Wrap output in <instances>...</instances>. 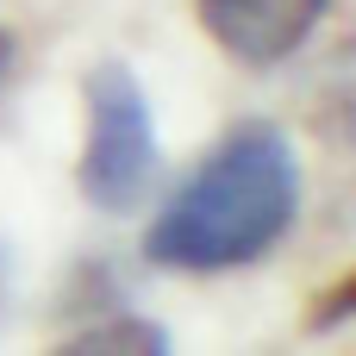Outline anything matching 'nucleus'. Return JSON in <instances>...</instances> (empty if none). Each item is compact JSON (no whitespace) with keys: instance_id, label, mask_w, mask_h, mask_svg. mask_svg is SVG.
Returning a JSON list of instances; mask_svg holds the SVG:
<instances>
[{"instance_id":"nucleus-1","label":"nucleus","mask_w":356,"mask_h":356,"mask_svg":"<svg viewBox=\"0 0 356 356\" xmlns=\"http://www.w3.org/2000/svg\"><path fill=\"white\" fill-rule=\"evenodd\" d=\"M294 213H300V156L288 131L269 119H244L163 200V213L144 232V257L181 275L244 269L282 244Z\"/></svg>"},{"instance_id":"nucleus-2","label":"nucleus","mask_w":356,"mask_h":356,"mask_svg":"<svg viewBox=\"0 0 356 356\" xmlns=\"http://www.w3.org/2000/svg\"><path fill=\"white\" fill-rule=\"evenodd\" d=\"M81 100H88V138H81L75 188L106 219L138 213L150 181H156V119H150V100H144V88H138V75L125 63L88 69Z\"/></svg>"},{"instance_id":"nucleus-3","label":"nucleus","mask_w":356,"mask_h":356,"mask_svg":"<svg viewBox=\"0 0 356 356\" xmlns=\"http://www.w3.org/2000/svg\"><path fill=\"white\" fill-rule=\"evenodd\" d=\"M332 0H194L200 25L213 31V44L250 69L288 63L325 19Z\"/></svg>"},{"instance_id":"nucleus-4","label":"nucleus","mask_w":356,"mask_h":356,"mask_svg":"<svg viewBox=\"0 0 356 356\" xmlns=\"http://www.w3.org/2000/svg\"><path fill=\"white\" fill-rule=\"evenodd\" d=\"M50 356H169V332L156 319H138V313H113L88 332H75L69 344H56Z\"/></svg>"},{"instance_id":"nucleus-5","label":"nucleus","mask_w":356,"mask_h":356,"mask_svg":"<svg viewBox=\"0 0 356 356\" xmlns=\"http://www.w3.org/2000/svg\"><path fill=\"white\" fill-rule=\"evenodd\" d=\"M350 300H356V282H338V288L307 313V325H313V332H338V325H344V313H350Z\"/></svg>"},{"instance_id":"nucleus-6","label":"nucleus","mask_w":356,"mask_h":356,"mask_svg":"<svg viewBox=\"0 0 356 356\" xmlns=\"http://www.w3.org/2000/svg\"><path fill=\"white\" fill-rule=\"evenodd\" d=\"M6 69H13V38L0 31V75H6Z\"/></svg>"}]
</instances>
